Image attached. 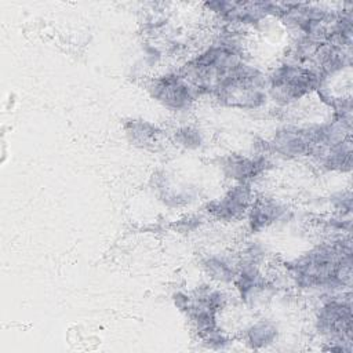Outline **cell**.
Segmentation results:
<instances>
[{
    "label": "cell",
    "mask_w": 353,
    "mask_h": 353,
    "mask_svg": "<svg viewBox=\"0 0 353 353\" xmlns=\"http://www.w3.org/2000/svg\"><path fill=\"white\" fill-rule=\"evenodd\" d=\"M280 331L277 324L269 319H261L250 324L243 332V342L251 350H262L274 345Z\"/></svg>",
    "instance_id": "cell-13"
},
{
    "label": "cell",
    "mask_w": 353,
    "mask_h": 353,
    "mask_svg": "<svg viewBox=\"0 0 353 353\" xmlns=\"http://www.w3.org/2000/svg\"><path fill=\"white\" fill-rule=\"evenodd\" d=\"M320 85L321 77L314 68L295 62H283L266 76L268 98L281 106L307 97Z\"/></svg>",
    "instance_id": "cell-5"
},
{
    "label": "cell",
    "mask_w": 353,
    "mask_h": 353,
    "mask_svg": "<svg viewBox=\"0 0 353 353\" xmlns=\"http://www.w3.org/2000/svg\"><path fill=\"white\" fill-rule=\"evenodd\" d=\"M269 150L285 159L312 157L314 152L313 127L285 125L279 128L268 142Z\"/></svg>",
    "instance_id": "cell-8"
},
{
    "label": "cell",
    "mask_w": 353,
    "mask_h": 353,
    "mask_svg": "<svg viewBox=\"0 0 353 353\" xmlns=\"http://www.w3.org/2000/svg\"><path fill=\"white\" fill-rule=\"evenodd\" d=\"M254 200V190L250 183H234L222 196L208 201L205 211L219 222H233L247 215Z\"/></svg>",
    "instance_id": "cell-7"
},
{
    "label": "cell",
    "mask_w": 353,
    "mask_h": 353,
    "mask_svg": "<svg viewBox=\"0 0 353 353\" xmlns=\"http://www.w3.org/2000/svg\"><path fill=\"white\" fill-rule=\"evenodd\" d=\"M287 207L274 199H255L247 212L248 229L252 233L262 232L287 215Z\"/></svg>",
    "instance_id": "cell-11"
},
{
    "label": "cell",
    "mask_w": 353,
    "mask_h": 353,
    "mask_svg": "<svg viewBox=\"0 0 353 353\" xmlns=\"http://www.w3.org/2000/svg\"><path fill=\"white\" fill-rule=\"evenodd\" d=\"M352 139L347 138L339 143L321 149L312 159H314L317 164L327 171L343 174L352 171Z\"/></svg>",
    "instance_id": "cell-12"
},
{
    "label": "cell",
    "mask_w": 353,
    "mask_h": 353,
    "mask_svg": "<svg viewBox=\"0 0 353 353\" xmlns=\"http://www.w3.org/2000/svg\"><path fill=\"white\" fill-rule=\"evenodd\" d=\"M219 168L222 174L234 181L236 183H250L259 178L270 168V163L265 154L244 156L239 153H230L221 157Z\"/></svg>",
    "instance_id": "cell-10"
},
{
    "label": "cell",
    "mask_w": 353,
    "mask_h": 353,
    "mask_svg": "<svg viewBox=\"0 0 353 353\" xmlns=\"http://www.w3.org/2000/svg\"><path fill=\"white\" fill-rule=\"evenodd\" d=\"M352 319L350 291L324 295L320 306L314 312L313 325L316 334L328 345L324 347L325 350L352 353Z\"/></svg>",
    "instance_id": "cell-4"
},
{
    "label": "cell",
    "mask_w": 353,
    "mask_h": 353,
    "mask_svg": "<svg viewBox=\"0 0 353 353\" xmlns=\"http://www.w3.org/2000/svg\"><path fill=\"white\" fill-rule=\"evenodd\" d=\"M123 130L131 145L143 149L154 146L161 135V130L156 124L141 119L127 120L123 125Z\"/></svg>",
    "instance_id": "cell-15"
},
{
    "label": "cell",
    "mask_w": 353,
    "mask_h": 353,
    "mask_svg": "<svg viewBox=\"0 0 353 353\" xmlns=\"http://www.w3.org/2000/svg\"><path fill=\"white\" fill-rule=\"evenodd\" d=\"M352 255L350 234L332 236L288 262L285 269L301 290L341 294L350 288Z\"/></svg>",
    "instance_id": "cell-1"
},
{
    "label": "cell",
    "mask_w": 353,
    "mask_h": 353,
    "mask_svg": "<svg viewBox=\"0 0 353 353\" xmlns=\"http://www.w3.org/2000/svg\"><path fill=\"white\" fill-rule=\"evenodd\" d=\"M331 203L335 208V214L350 215V212H352V193H350V190L335 193L331 197Z\"/></svg>",
    "instance_id": "cell-18"
},
{
    "label": "cell",
    "mask_w": 353,
    "mask_h": 353,
    "mask_svg": "<svg viewBox=\"0 0 353 353\" xmlns=\"http://www.w3.org/2000/svg\"><path fill=\"white\" fill-rule=\"evenodd\" d=\"M172 139L176 145L188 150H197L204 145V134L193 125L178 127L172 134Z\"/></svg>",
    "instance_id": "cell-16"
},
{
    "label": "cell",
    "mask_w": 353,
    "mask_h": 353,
    "mask_svg": "<svg viewBox=\"0 0 353 353\" xmlns=\"http://www.w3.org/2000/svg\"><path fill=\"white\" fill-rule=\"evenodd\" d=\"M211 97L228 108L259 109L268 101L266 74L244 61L214 87Z\"/></svg>",
    "instance_id": "cell-3"
},
{
    "label": "cell",
    "mask_w": 353,
    "mask_h": 353,
    "mask_svg": "<svg viewBox=\"0 0 353 353\" xmlns=\"http://www.w3.org/2000/svg\"><path fill=\"white\" fill-rule=\"evenodd\" d=\"M149 95L161 106L171 112H183L190 109L199 91L181 74V72H168L150 79L148 83Z\"/></svg>",
    "instance_id": "cell-6"
},
{
    "label": "cell",
    "mask_w": 353,
    "mask_h": 353,
    "mask_svg": "<svg viewBox=\"0 0 353 353\" xmlns=\"http://www.w3.org/2000/svg\"><path fill=\"white\" fill-rule=\"evenodd\" d=\"M233 284L239 298L248 306H256L263 302L270 291V281L261 270V265L237 261V270Z\"/></svg>",
    "instance_id": "cell-9"
},
{
    "label": "cell",
    "mask_w": 353,
    "mask_h": 353,
    "mask_svg": "<svg viewBox=\"0 0 353 353\" xmlns=\"http://www.w3.org/2000/svg\"><path fill=\"white\" fill-rule=\"evenodd\" d=\"M199 339L203 346L211 350H223L228 349V346L232 343L230 338L221 330L219 325L199 335Z\"/></svg>",
    "instance_id": "cell-17"
},
{
    "label": "cell",
    "mask_w": 353,
    "mask_h": 353,
    "mask_svg": "<svg viewBox=\"0 0 353 353\" xmlns=\"http://www.w3.org/2000/svg\"><path fill=\"white\" fill-rule=\"evenodd\" d=\"M244 61L243 47L232 33L186 61L179 72L200 95H211L214 87Z\"/></svg>",
    "instance_id": "cell-2"
},
{
    "label": "cell",
    "mask_w": 353,
    "mask_h": 353,
    "mask_svg": "<svg viewBox=\"0 0 353 353\" xmlns=\"http://www.w3.org/2000/svg\"><path fill=\"white\" fill-rule=\"evenodd\" d=\"M201 269L207 277L218 284L233 283L237 270V261L225 254H210L201 261Z\"/></svg>",
    "instance_id": "cell-14"
}]
</instances>
